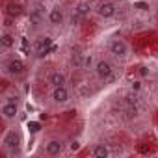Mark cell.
<instances>
[{
  "mask_svg": "<svg viewBox=\"0 0 158 158\" xmlns=\"http://www.w3.org/2000/svg\"><path fill=\"white\" fill-rule=\"evenodd\" d=\"M95 73H97V76L101 78V80H104V82H108V80L114 78V67L106 60H99L95 63Z\"/></svg>",
  "mask_w": 158,
  "mask_h": 158,
  "instance_id": "1",
  "label": "cell"
},
{
  "mask_svg": "<svg viewBox=\"0 0 158 158\" xmlns=\"http://www.w3.org/2000/svg\"><path fill=\"white\" fill-rule=\"evenodd\" d=\"M50 48H52V39H50L48 35L39 37V39L34 43V52H35L37 58H45V56L50 52Z\"/></svg>",
  "mask_w": 158,
  "mask_h": 158,
  "instance_id": "2",
  "label": "cell"
},
{
  "mask_svg": "<svg viewBox=\"0 0 158 158\" xmlns=\"http://www.w3.org/2000/svg\"><path fill=\"white\" fill-rule=\"evenodd\" d=\"M95 11H97V15L102 17V19H112V17L115 15L117 8H115V4L112 2V0H102V2H99V6H97Z\"/></svg>",
  "mask_w": 158,
  "mask_h": 158,
  "instance_id": "3",
  "label": "cell"
},
{
  "mask_svg": "<svg viewBox=\"0 0 158 158\" xmlns=\"http://www.w3.org/2000/svg\"><path fill=\"white\" fill-rule=\"evenodd\" d=\"M108 50H110V54L115 56V58H125L127 52H128V45H127L123 39H112Z\"/></svg>",
  "mask_w": 158,
  "mask_h": 158,
  "instance_id": "4",
  "label": "cell"
},
{
  "mask_svg": "<svg viewBox=\"0 0 158 158\" xmlns=\"http://www.w3.org/2000/svg\"><path fill=\"white\" fill-rule=\"evenodd\" d=\"M89 11H91V0H82V2H78L74 11H73V24L78 23L80 19H84Z\"/></svg>",
  "mask_w": 158,
  "mask_h": 158,
  "instance_id": "5",
  "label": "cell"
},
{
  "mask_svg": "<svg viewBox=\"0 0 158 158\" xmlns=\"http://www.w3.org/2000/svg\"><path fill=\"white\" fill-rule=\"evenodd\" d=\"M17 114H19L17 101H8V102H4V104H2V117H4V119L11 121V119H15V117H17Z\"/></svg>",
  "mask_w": 158,
  "mask_h": 158,
  "instance_id": "6",
  "label": "cell"
},
{
  "mask_svg": "<svg viewBox=\"0 0 158 158\" xmlns=\"http://www.w3.org/2000/svg\"><path fill=\"white\" fill-rule=\"evenodd\" d=\"M52 101L56 104H65L69 101V89L65 86H60V88H54L52 89Z\"/></svg>",
  "mask_w": 158,
  "mask_h": 158,
  "instance_id": "7",
  "label": "cell"
},
{
  "mask_svg": "<svg viewBox=\"0 0 158 158\" xmlns=\"http://www.w3.org/2000/svg\"><path fill=\"white\" fill-rule=\"evenodd\" d=\"M63 19H65V15H63V10H61V8H52V10L48 11V23H50L52 26L63 24Z\"/></svg>",
  "mask_w": 158,
  "mask_h": 158,
  "instance_id": "8",
  "label": "cell"
},
{
  "mask_svg": "<svg viewBox=\"0 0 158 158\" xmlns=\"http://www.w3.org/2000/svg\"><path fill=\"white\" fill-rule=\"evenodd\" d=\"M63 151V141L61 139H50L48 143H47V147H45V152L48 154V156H56V154H60Z\"/></svg>",
  "mask_w": 158,
  "mask_h": 158,
  "instance_id": "9",
  "label": "cell"
},
{
  "mask_svg": "<svg viewBox=\"0 0 158 158\" xmlns=\"http://www.w3.org/2000/svg\"><path fill=\"white\" fill-rule=\"evenodd\" d=\"M4 147H6V149H11V151H15V149L19 147V134H17L15 130H10V132L4 136Z\"/></svg>",
  "mask_w": 158,
  "mask_h": 158,
  "instance_id": "10",
  "label": "cell"
},
{
  "mask_svg": "<svg viewBox=\"0 0 158 158\" xmlns=\"http://www.w3.org/2000/svg\"><path fill=\"white\" fill-rule=\"evenodd\" d=\"M6 69H8V73H10V74H13V76H15V74H21V73L24 71V63H23L21 60H15V58H13V60H10V61H8Z\"/></svg>",
  "mask_w": 158,
  "mask_h": 158,
  "instance_id": "11",
  "label": "cell"
},
{
  "mask_svg": "<svg viewBox=\"0 0 158 158\" xmlns=\"http://www.w3.org/2000/svg\"><path fill=\"white\" fill-rule=\"evenodd\" d=\"M48 82L52 84V88H60V86H65V82H67V78H65V74H63V73L56 71V73H52V74H50V78H48Z\"/></svg>",
  "mask_w": 158,
  "mask_h": 158,
  "instance_id": "12",
  "label": "cell"
},
{
  "mask_svg": "<svg viewBox=\"0 0 158 158\" xmlns=\"http://www.w3.org/2000/svg\"><path fill=\"white\" fill-rule=\"evenodd\" d=\"M108 154H110V149H108L104 143L95 145V147H93V151H91V156H93V158H106Z\"/></svg>",
  "mask_w": 158,
  "mask_h": 158,
  "instance_id": "13",
  "label": "cell"
},
{
  "mask_svg": "<svg viewBox=\"0 0 158 158\" xmlns=\"http://www.w3.org/2000/svg\"><path fill=\"white\" fill-rule=\"evenodd\" d=\"M0 45H2V48H11L15 45V37L11 34H2V37H0Z\"/></svg>",
  "mask_w": 158,
  "mask_h": 158,
  "instance_id": "14",
  "label": "cell"
},
{
  "mask_svg": "<svg viewBox=\"0 0 158 158\" xmlns=\"http://www.w3.org/2000/svg\"><path fill=\"white\" fill-rule=\"evenodd\" d=\"M71 61H73L74 65H78V67H80V65H82V54H80V52H78V50H76V52L73 50V56H71Z\"/></svg>",
  "mask_w": 158,
  "mask_h": 158,
  "instance_id": "15",
  "label": "cell"
},
{
  "mask_svg": "<svg viewBox=\"0 0 158 158\" xmlns=\"http://www.w3.org/2000/svg\"><path fill=\"white\" fill-rule=\"evenodd\" d=\"M134 8H139V10H143V11L149 10V6H147L145 2H134Z\"/></svg>",
  "mask_w": 158,
  "mask_h": 158,
  "instance_id": "16",
  "label": "cell"
},
{
  "mask_svg": "<svg viewBox=\"0 0 158 158\" xmlns=\"http://www.w3.org/2000/svg\"><path fill=\"white\" fill-rule=\"evenodd\" d=\"M28 128H30L32 132H37V130H39V123H30V125H28Z\"/></svg>",
  "mask_w": 158,
  "mask_h": 158,
  "instance_id": "17",
  "label": "cell"
},
{
  "mask_svg": "<svg viewBox=\"0 0 158 158\" xmlns=\"http://www.w3.org/2000/svg\"><path fill=\"white\" fill-rule=\"evenodd\" d=\"M78 149H80V143H78V141H73V143H71V151H78Z\"/></svg>",
  "mask_w": 158,
  "mask_h": 158,
  "instance_id": "18",
  "label": "cell"
}]
</instances>
